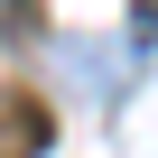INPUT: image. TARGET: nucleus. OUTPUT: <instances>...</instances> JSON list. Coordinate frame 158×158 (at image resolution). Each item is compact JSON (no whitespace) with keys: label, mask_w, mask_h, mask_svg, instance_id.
<instances>
[{"label":"nucleus","mask_w":158,"mask_h":158,"mask_svg":"<svg viewBox=\"0 0 158 158\" xmlns=\"http://www.w3.org/2000/svg\"><path fill=\"white\" fill-rule=\"evenodd\" d=\"M47 139V121H0V158H19V149H37Z\"/></svg>","instance_id":"nucleus-1"},{"label":"nucleus","mask_w":158,"mask_h":158,"mask_svg":"<svg viewBox=\"0 0 158 158\" xmlns=\"http://www.w3.org/2000/svg\"><path fill=\"white\" fill-rule=\"evenodd\" d=\"M0 28H19V37H28V28H37V10H28V0H0Z\"/></svg>","instance_id":"nucleus-2"}]
</instances>
